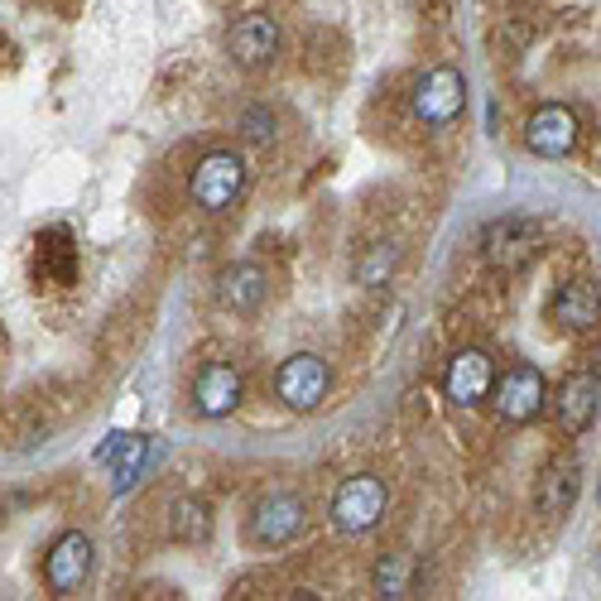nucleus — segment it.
I'll list each match as a JSON object with an SVG mask.
<instances>
[{
    "label": "nucleus",
    "mask_w": 601,
    "mask_h": 601,
    "mask_svg": "<svg viewBox=\"0 0 601 601\" xmlns=\"http://www.w3.org/2000/svg\"><path fill=\"white\" fill-rule=\"evenodd\" d=\"M169 534L179 539V544H208L212 539L208 501H198V495H179V501L169 505Z\"/></svg>",
    "instance_id": "nucleus-18"
},
{
    "label": "nucleus",
    "mask_w": 601,
    "mask_h": 601,
    "mask_svg": "<svg viewBox=\"0 0 601 601\" xmlns=\"http://www.w3.org/2000/svg\"><path fill=\"white\" fill-rule=\"evenodd\" d=\"M241 130H246V140H274V116L270 111H246V121H241Z\"/></svg>",
    "instance_id": "nucleus-21"
},
{
    "label": "nucleus",
    "mask_w": 601,
    "mask_h": 601,
    "mask_svg": "<svg viewBox=\"0 0 601 601\" xmlns=\"http://www.w3.org/2000/svg\"><path fill=\"white\" fill-rule=\"evenodd\" d=\"M385 505H390L385 481L371 477V472H361V477H347L342 487H337L328 515H332V524H337L342 534H365L371 524H380Z\"/></svg>",
    "instance_id": "nucleus-4"
},
{
    "label": "nucleus",
    "mask_w": 601,
    "mask_h": 601,
    "mask_svg": "<svg viewBox=\"0 0 601 601\" xmlns=\"http://www.w3.org/2000/svg\"><path fill=\"white\" fill-rule=\"evenodd\" d=\"M467 107V78L458 68H429L414 82V116L423 126H452Z\"/></svg>",
    "instance_id": "nucleus-7"
},
{
    "label": "nucleus",
    "mask_w": 601,
    "mask_h": 601,
    "mask_svg": "<svg viewBox=\"0 0 601 601\" xmlns=\"http://www.w3.org/2000/svg\"><path fill=\"white\" fill-rule=\"evenodd\" d=\"M217 299H222V308H231V313H260L266 308V299H270V274L260 270V266H231V270H222V280H217Z\"/></svg>",
    "instance_id": "nucleus-16"
},
{
    "label": "nucleus",
    "mask_w": 601,
    "mask_h": 601,
    "mask_svg": "<svg viewBox=\"0 0 601 601\" xmlns=\"http://www.w3.org/2000/svg\"><path fill=\"white\" fill-rule=\"evenodd\" d=\"M597 578H601V553H597Z\"/></svg>",
    "instance_id": "nucleus-23"
},
{
    "label": "nucleus",
    "mask_w": 601,
    "mask_h": 601,
    "mask_svg": "<svg viewBox=\"0 0 601 601\" xmlns=\"http://www.w3.org/2000/svg\"><path fill=\"white\" fill-rule=\"evenodd\" d=\"M491 409L501 423H534L549 409V380L534 365H510L491 385Z\"/></svg>",
    "instance_id": "nucleus-2"
},
{
    "label": "nucleus",
    "mask_w": 601,
    "mask_h": 601,
    "mask_svg": "<svg viewBox=\"0 0 601 601\" xmlns=\"http://www.w3.org/2000/svg\"><path fill=\"white\" fill-rule=\"evenodd\" d=\"M241 394H246V385H241V371L231 361H208L198 371V380H193V409L202 419H227V414H237L241 409Z\"/></svg>",
    "instance_id": "nucleus-13"
},
{
    "label": "nucleus",
    "mask_w": 601,
    "mask_h": 601,
    "mask_svg": "<svg viewBox=\"0 0 601 601\" xmlns=\"http://www.w3.org/2000/svg\"><path fill=\"white\" fill-rule=\"evenodd\" d=\"M159 443H150V438H140V433H126L121 438V448H116V472H111V491L116 495H126V491H136L140 487V477L150 472V467L159 462Z\"/></svg>",
    "instance_id": "nucleus-17"
},
{
    "label": "nucleus",
    "mask_w": 601,
    "mask_h": 601,
    "mask_svg": "<svg viewBox=\"0 0 601 601\" xmlns=\"http://www.w3.org/2000/svg\"><path fill=\"white\" fill-rule=\"evenodd\" d=\"M549 322L559 332H592L601 322V289L592 280H568L553 289L549 299Z\"/></svg>",
    "instance_id": "nucleus-15"
},
{
    "label": "nucleus",
    "mask_w": 601,
    "mask_h": 601,
    "mask_svg": "<svg viewBox=\"0 0 601 601\" xmlns=\"http://www.w3.org/2000/svg\"><path fill=\"white\" fill-rule=\"evenodd\" d=\"M303 515H308V505L294 491H274L251 510V539L260 549H280L303 530Z\"/></svg>",
    "instance_id": "nucleus-11"
},
{
    "label": "nucleus",
    "mask_w": 601,
    "mask_h": 601,
    "mask_svg": "<svg viewBox=\"0 0 601 601\" xmlns=\"http://www.w3.org/2000/svg\"><path fill=\"white\" fill-rule=\"evenodd\" d=\"M280 39L284 34H280V20H274V14H266V10L241 14L227 34V58L241 72H266V68H274V58H280Z\"/></svg>",
    "instance_id": "nucleus-5"
},
{
    "label": "nucleus",
    "mask_w": 601,
    "mask_h": 601,
    "mask_svg": "<svg viewBox=\"0 0 601 601\" xmlns=\"http://www.w3.org/2000/svg\"><path fill=\"white\" fill-rule=\"evenodd\" d=\"M553 419H559L563 433H588L597 409H601V375L597 371H573L559 385V394H549Z\"/></svg>",
    "instance_id": "nucleus-12"
},
{
    "label": "nucleus",
    "mask_w": 601,
    "mask_h": 601,
    "mask_svg": "<svg viewBox=\"0 0 601 601\" xmlns=\"http://www.w3.org/2000/svg\"><path fill=\"white\" fill-rule=\"evenodd\" d=\"M578 481H582L578 452H559V458H553L534 481V510L544 520H563L568 510H573V501H578Z\"/></svg>",
    "instance_id": "nucleus-14"
},
{
    "label": "nucleus",
    "mask_w": 601,
    "mask_h": 601,
    "mask_svg": "<svg viewBox=\"0 0 601 601\" xmlns=\"http://www.w3.org/2000/svg\"><path fill=\"white\" fill-rule=\"evenodd\" d=\"M394 270H400V246L394 241H375V246H365V251L357 256V280L365 289H380Z\"/></svg>",
    "instance_id": "nucleus-19"
},
{
    "label": "nucleus",
    "mask_w": 601,
    "mask_h": 601,
    "mask_svg": "<svg viewBox=\"0 0 601 601\" xmlns=\"http://www.w3.org/2000/svg\"><path fill=\"white\" fill-rule=\"evenodd\" d=\"M539 241H544V227H539V217L510 212V217H501V222H491L487 231H481V256H487L491 270L515 274V270H524V266H530V260L539 256Z\"/></svg>",
    "instance_id": "nucleus-1"
},
{
    "label": "nucleus",
    "mask_w": 601,
    "mask_h": 601,
    "mask_svg": "<svg viewBox=\"0 0 601 601\" xmlns=\"http://www.w3.org/2000/svg\"><path fill=\"white\" fill-rule=\"evenodd\" d=\"M328 390H332V371H328V361H322V357H313V351L289 357L280 365V375H274V394H280L294 414L318 409L322 400H328Z\"/></svg>",
    "instance_id": "nucleus-6"
},
{
    "label": "nucleus",
    "mask_w": 601,
    "mask_h": 601,
    "mask_svg": "<svg viewBox=\"0 0 601 601\" xmlns=\"http://www.w3.org/2000/svg\"><path fill=\"white\" fill-rule=\"evenodd\" d=\"M409 578H414V563L404 553H390V559L375 563V592L380 597H409Z\"/></svg>",
    "instance_id": "nucleus-20"
},
{
    "label": "nucleus",
    "mask_w": 601,
    "mask_h": 601,
    "mask_svg": "<svg viewBox=\"0 0 601 601\" xmlns=\"http://www.w3.org/2000/svg\"><path fill=\"white\" fill-rule=\"evenodd\" d=\"M491 385H495V365H491V357L481 347H462L458 357L448 361V371H443V394L458 409L487 404L491 400Z\"/></svg>",
    "instance_id": "nucleus-9"
},
{
    "label": "nucleus",
    "mask_w": 601,
    "mask_h": 601,
    "mask_svg": "<svg viewBox=\"0 0 601 601\" xmlns=\"http://www.w3.org/2000/svg\"><path fill=\"white\" fill-rule=\"evenodd\" d=\"M597 505H601V481H597Z\"/></svg>",
    "instance_id": "nucleus-22"
},
{
    "label": "nucleus",
    "mask_w": 601,
    "mask_h": 601,
    "mask_svg": "<svg viewBox=\"0 0 601 601\" xmlns=\"http://www.w3.org/2000/svg\"><path fill=\"white\" fill-rule=\"evenodd\" d=\"M87 573H92V539H87L82 530L58 534L49 544V553H43V582H49V592L72 597L87 582Z\"/></svg>",
    "instance_id": "nucleus-8"
},
{
    "label": "nucleus",
    "mask_w": 601,
    "mask_h": 601,
    "mask_svg": "<svg viewBox=\"0 0 601 601\" xmlns=\"http://www.w3.org/2000/svg\"><path fill=\"white\" fill-rule=\"evenodd\" d=\"M188 188H193V202L202 212H227L231 202L241 198L246 188V159L231 154V150H212L202 154L193 164V179H188Z\"/></svg>",
    "instance_id": "nucleus-3"
},
{
    "label": "nucleus",
    "mask_w": 601,
    "mask_h": 601,
    "mask_svg": "<svg viewBox=\"0 0 601 601\" xmlns=\"http://www.w3.org/2000/svg\"><path fill=\"white\" fill-rule=\"evenodd\" d=\"M578 136H582V121L563 101H549V107H539L530 121H524V144H530L539 159H568L578 150Z\"/></svg>",
    "instance_id": "nucleus-10"
}]
</instances>
